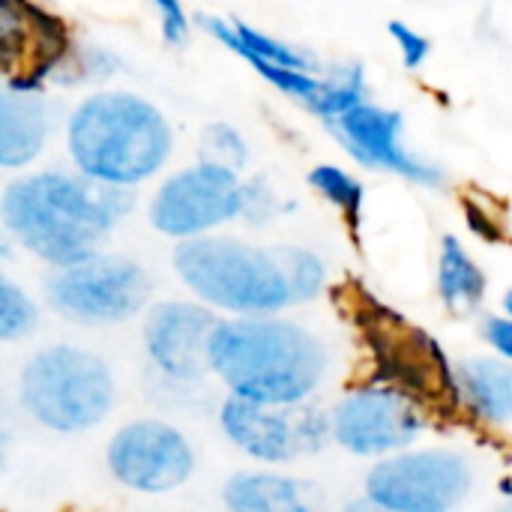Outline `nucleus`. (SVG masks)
Returning <instances> with one entry per match:
<instances>
[{
  "label": "nucleus",
  "instance_id": "obj_1",
  "mask_svg": "<svg viewBox=\"0 0 512 512\" xmlns=\"http://www.w3.org/2000/svg\"><path fill=\"white\" fill-rule=\"evenodd\" d=\"M132 204V189L39 171L3 189L0 219L27 252L60 270L93 258Z\"/></svg>",
  "mask_w": 512,
  "mask_h": 512
},
{
  "label": "nucleus",
  "instance_id": "obj_2",
  "mask_svg": "<svg viewBox=\"0 0 512 512\" xmlns=\"http://www.w3.org/2000/svg\"><path fill=\"white\" fill-rule=\"evenodd\" d=\"M207 369L234 399L297 405L324 381L327 348L303 324L273 315L216 321L207 339Z\"/></svg>",
  "mask_w": 512,
  "mask_h": 512
},
{
  "label": "nucleus",
  "instance_id": "obj_3",
  "mask_svg": "<svg viewBox=\"0 0 512 512\" xmlns=\"http://www.w3.org/2000/svg\"><path fill=\"white\" fill-rule=\"evenodd\" d=\"M66 144L81 177L132 189L168 162L174 135L153 102L135 93L105 90L87 96L69 114Z\"/></svg>",
  "mask_w": 512,
  "mask_h": 512
},
{
  "label": "nucleus",
  "instance_id": "obj_4",
  "mask_svg": "<svg viewBox=\"0 0 512 512\" xmlns=\"http://www.w3.org/2000/svg\"><path fill=\"white\" fill-rule=\"evenodd\" d=\"M339 303L369 351L378 384L402 393L423 414L429 411L447 420L462 414L465 405L456 384V366L432 333L378 300L360 282L342 288Z\"/></svg>",
  "mask_w": 512,
  "mask_h": 512
},
{
  "label": "nucleus",
  "instance_id": "obj_5",
  "mask_svg": "<svg viewBox=\"0 0 512 512\" xmlns=\"http://www.w3.org/2000/svg\"><path fill=\"white\" fill-rule=\"evenodd\" d=\"M174 270L201 303L240 318L276 315L294 306L276 249L234 237H192L174 249Z\"/></svg>",
  "mask_w": 512,
  "mask_h": 512
},
{
  "label": "nucleus",
  "instance_id": "obj_6",
  "mask_svg": "<svg viewBox=\"0 0 512 512\" xmlns=\"http://www.w3.org/2000/svg\"><path fill=\"white\" fill-rule=\"evenodd\" d=\"M18 390L24 411L60 435L87 432L114 408V375L108 363L75 345H51L33 354Z\"/></svg>",
  "mask_w": 512,
  "mask_h": 512
},
{
  "label": "nucleus",
  "instance_id": "obj_7",
  "mask_svg": "<svg viewBox=\"0 0 512 512\" xmlns=\"http://www.w3.org/2000/svg\"><path fill=\"white\" fill-rule=\"evenodd\" d=\"M45 297L57 315L84 327L123 324L150 300L147 270L126 255H93L60 267L45 282Z\"/></svg>",
  "mask_w": 512,
  "mask_h": 512
},
{
  "label": "nucleus",
  "instance_id": "obj_8",
  "mask_svg": "<svg viewBox=\"0 0 512 512\" xmlns=\"http://www.w3.org/2000/svg\"><path fill=\"white\" fill-rule=\"evenodd\" d=\"M471 483V465L453 450H402L366 474V501L381 512H453Z\"/></svg>",
  "mask_w": 512,
  "mask_h": 512
},
{
  "label": "nucleus",
  "instance_id": "obj_9",
  "mask_svg": "<svg viewBox=\"0 0 512 512\" xmlns=\"http://www.w3.org/2000/svg\"><path fill=\"white\" fill-rule=\"evenodd\" d=\"M249 186L237 171L198 162L171 174L150 201V225L177 240L204 237L207 231L246 216Z\"/></svg>",
  "mask_w": 512,
  "mask_h": 512
},
{
  "label": "nucleus",
  "instance_id": "obj_10",
  "mask_svg": "<svg viewBox=\"0 0 512 512\" xmlns=\"http://www.w3.org/2000/svg\"><path fill=\"white\" fill-rule=\"evenodd\" d=\"M225 438L258 462H294L321 450L330 438L327 414L297 405H264L246 399H228L219 411Z\"/></svg>",
  "mask_w": 512,
  "mask_h": 512
},
{
  "label": "nucleus",
  "instance_id": "obj_11",
  "mask_svg": "<svg viewBox=\"0 0 512 512\" xmlns=\"http://www.w3.org/2000/svg\"><path fill=\"white\" fill-rule=\"evenodd\" d=\"M72 54L66 24L33 0H0V78L9 90L39 93Z\"/></svg>",
  "mask_w": 512,
  "mask_h": 512
},
{
  "label": "nucleus",
  "instance_id": "obj_12",
  "mask_svg": "<svg viewBox=\"0 0 512 512\" xmlns=\"http://www.w3.org/2000/svg\"><path fill=\"white\" fill-rule=\"evenodd\" d=\"M327 423H330V438L342 450L366 459L375 456L387 459L393 453L408 450L420 438L426 417L402 393L375 384V387L351 390L333 408V414H327Z\"/></svg>",
  "mask_w": 512,
  "mask_h": 512
},
{
  "label": "nucleus",
  "instance_id": "obj_13",
  "mask_svg": "<svg viewBox=\"0 0 512 512\" xmlns=\"http://www.w3.org/2000/svg\"><path fill=\"white\" fill-rule=\"evenodd\" d=\"M114 480L141 495H168L195 471V453L183 432L162 420L126 423L108 444Z\"/></svg>",
  "mask_w": 512,
  "mask_h": 512
},
{
  "label": "nucleus",
  "instance_id": "obj_14",
  "mask_svg": "<svg viewBox=\"0 0 512 512\" xmlns=\"http://www.w3.org/2000/svg\"><path fill=\"white\" fill-rule=\"evenodd\" d=\"M324 126L342 144V150L351 153L366 168H381V171L399 174L420 186L444 183V171L438 165L417 159L405 147L402 111H390V108H381V105L363 99V102L351 105L348 111H342L339 117L327 120Z\"/></svg>",
  "mask_w": 512,
  "mask_h": 512
},
{
  "label": "nucleus",
  "instance_id": "obj_15",
  "mask_svg": "<svg viewBox=\"0 0 512 512\" xmlns=\"http://www.w3.org/2000/svg\"><path fill=\"white\" fill-rule=\"evenodd\" d=\"M216 315L201 303H159L144 321V348L159 372L174 381H198L207 372V339Z\"/></svg>",
  "mask_w": 512,
  "mask_h": 512
},
{
  "label": "nucleus",
  "instance_id": "obj_16",
  "mask_svg": "<svg viewBox=\"0 0 512 512\" xmlns=\"http://www.w3.org/2000/svg\"><path fill=\"white\" fill-rule=\"evenodd\" d=\"M51 111L42 93L0 87V168L30 165L48 141Z\"/></svg>",
  "mask_w": 512,
  "mask_h": 512
},
{
  "label": "nucleus",
  "instance_id": "obj_17",
  "mask_svg": "<svg viewBox=\"0 0 512 512\" xmlns=\"http://www.w3.org/2000/svg\"><path fill=\"white\" fill-rule=\"evenodd\" d=\"M456 384L462 405L489 426H507L512 420V369L501 357H474L456 366Z\"/></svg>",
  "mask_w": 512,
  "mask_h": 512
},
{
  "label": "nucleus",
  "instance_id": "obj_18",
  "mask_svg": "<svg viewBox=\"0 0 512 512\" xmlns=\"http://www.w3.org/2000/svg\"><path fill=\"white\" fill-rule=\"evenodd\" d=\"M222 501L231 512H315L303 483L282 474H237L225 483Z\"/></svg>",
  "mask_w": 512,
  "mask_h": 512
},
{
  "label": "nucleus",
  "instance_id": "obj_19",
  "mask_svg": "<svg viewBox=\"0 0 512 512\" xmlns=\"http://www.w3.org/2000/svg\"><path fill=\"white\" fill-rule=\"evenodd\" d=\"M489 291V279L465 243L453 234L441 240L438 252V294L453 312H474Z\"/></svg>",
  "mask_w": 512,
  "mask_h": 512
},
{
  "label": "nucleus",
  "instance_id": "obj_20",
  "mask_svg": "<svg viewBox=\"0 0 512 512\" xmlns=\"http://www.w3.org/2000/svg\"><path fill=\"white\" fill-rule=\"evenodd\" d=\"M309 186H312L321 198H327V201L345 216V222H348L354 231L360 228L366 189H363V183H360L354 174H348V171L339 168V165H315V168L309 171Z\"/></svg>",
  "mask_w": 512,
  "mask_h": 512
},
{
  "label": "nucleus",
  "instance_id": "obj_21",
  "mask_svg": "<svg viewBox=\"0 0 512 512\" xmlns=\"http://www.w3.org/2000/svg\"><path fill=\"white\" fill-rule=\"evenodd\" d=\"M276 255H279L282 270L288 276L291 300L294 303H312L324 291V279H327L324 261L315 252L300 249V246H279Z\"/></svg>",
  "mask_w": 512,
  "mask_h": 512
},
{
  "label": "nucleus",
  "instance_id": "obj_22",
  "mask_svg": "<svg viewBox=\"0 0 512 512\" xmlns=\"http://www.w3.org/2000/svg\"><path fill=\"white\" fill-rule=\"evenodd\" d=\"M324 81H327V87H324L318 105L312 108V114L321 123L339 117L342 111H348L351 105H357V102L366 99V75H363L360 66H342V69H336Z\"/></svg>",
  "mask_w": 512,
  "mask_h": 512
},
{
  "label": "nucleus",
  "instance_id": "obj_23",
  "mask_svg": "<svg viewBox=\"0 0 512 512\" xmlns=\"http://www.w3.org/2000/svg\"><path fill=\"white\" fill-rule=\"evenodd\" d=\"M36 318L39 312L30 294L12 279L0 276V342L24 339L27 333H33Z\"/></svg>",
  "mask_w": 512,
  "mask_h": 512
},
{
  "label": "nucleus",
  "instance_id": "obj_24",
  "mask_svg": "<svg viewBox=\"0 0 512 512\" xmlns=\"http://www.w3.org/2000/svg\"><path fill=\"white\" fill-rule=\"evenodd\" d=\"M201 156V162H213L240 174L249 162V147L231 123H210L201 135Z\"/></svg>",
  "mask_w": 512,
  "mask_h": 512
},
{
  "label": "nucleus",
  "instance_id": "obj_25",
  "mask_svg": "<svg viewBox=\"0 0 512 512\" xmlns=\"http://www.w3.org/2000/svg\"><path fill=\"white\" fill-rule=\"evenodd\" d=\"M387 33H390L393 42L399 45L402 63H405L408 72H417V69L429 60V54H432V39H429V36L417 33V30L408 27L405 21H390V24H387Z\"/></svg>",
  "mask_w": 512,
  "mask_h": 512
},
{
  "label": "nucleus",
  "instance_id": "obj_26",
  "mask_svg": "<svg viewBox=\"0 0 512 512\" xmlns=\"http://www.w3.org/2000/svg\"><path fill=\"white\" fill-rule=\"evenodd\" d=\"M162 18V39L168 45H186L189 39V15L180 0H153Z\"/></svg>",
  "mask_w": 512,
  "mask_h": 512
},
{
  "label": "nucleus",
  "instance_id": "obj_27",
  "mask_svg": "<svg viewBox=\"0 0 512 512\" xmlns=\"http://www.w3.org/2000/svg\"><path fill=\"white\" fill-rule=\"evenodd\" d=\"M483 339L489 342V348H492L501 360H510L512 357L510 315H489V318L483 321Z\"/></svg>",
  "mask_w": 512,
  "mask_h": 512
},
{
  "label": "nucleus",
  "instance_id": "obj_28",
  "mask_svg": "<svg viewBox=\"0 0 512 512\" xmlns=\"http://www.w3.org/2000/svg\"><path fill=\"white\" fill-rule=\"evenodd\" d=\"M465 210H468V225H471V231H474L477 237H483V240H489V243H501V240H504V228H501L486 210H480V207H474V204H468Z\"/></svg>",
  "mask_w": 512,
  "mask_h": 512
},
{
  "label": "nucleus",
  "instance_id": "obj_29",
  "mask_svg": "<svg viewBox=\"0 0 512 512\" xmlns=\"http://www.w3.org/2000/svg\"><path fill=\"white\" fill-rule=\"evenodd\" d=\"M351 512H381V510H375V507H372V510H351Z\"/></svg>",
  "mask_w": 512,
  "mask_h": 512
}]
</instances>
